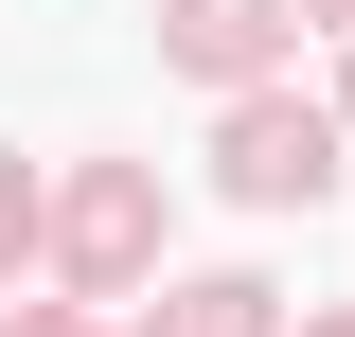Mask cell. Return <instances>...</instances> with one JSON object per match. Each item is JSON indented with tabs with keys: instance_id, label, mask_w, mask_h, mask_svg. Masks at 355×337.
I'll use <instances>...</instances> for the list:
<instances>
[{
	"instance_id": "obj_1",
	"label": "cell",
	"mask_w": 355,
	"mask_h": 337,
	"mask_svg": "<svg viewBox=\"0 0 355 337\" xmlns=\"http://www.w3.org/2000/svg\"><path fill=\"white\" fill-rule=\"evenodd\" d=\"M214 160H231V196H249V213H284V196H320V178H338V107H284V89H249Z\"/></svg>"
},
{
	"instance_id": "obj_2",
	"label": "cell",
	"mask_w": 355,
	"mask_h": 337,
	"mask_svg": "<svg viewBox=\"0 0 355 337\" xmlns=\"http://www.w3.org/2000/svg\"><path fill=\"white\" fill-rule=\"evenodd\" d=\"M160 53L214 71V89H249L266 53H284V0H160Z\"/></svg>"
},
{
	"instance_id": "obj_3",
	"label": "cell",
	"mask_w": 355,
	"mask_h": 337,
	"mask_svg": "<svg viewBox=\"0 0 355 337\" xmlns=\"http://www.w3.org/2000/svg\"><path fill=\"white\" fill-rule=\"evenodd\" d=\"M18 337H71V320H18Z\"/></svg>"
},
{
	"instance_id": "obj_4",
	"label": "cell",
	"mask_w": 355,
	"mask_h": 337,
	"mask_svg": "<svg viewBox=\"0 0 355 337\" xmlns=\"http://www.w3.org/2000/svg\"><path fill=\"white\" fill-rule=\"evenodd\" d=\"M338 18H355V0H338Z\"/></svg>"
},
{
	"instance_id": "obj_5",
	"label": "cell",
	"mask_w": 355,
	"mask_h": 337,
	"mask_svg": "<svg viewBox=\"0 0 355 337\" xmlns=\"http://www.w3.org/2000/svg\"><path fill=\"white\" fill-rule=\"evenodd\" d=\"M338 337H355V320H338Z\"/></svg>"
}]
</instances>
